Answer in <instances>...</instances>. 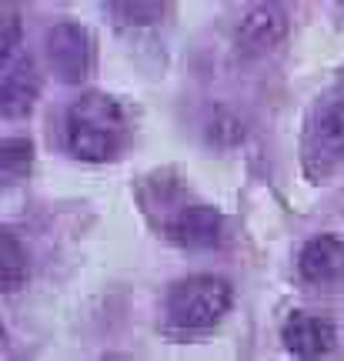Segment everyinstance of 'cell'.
<instances>
[{"mask_svg":"<svg viewBox=\"0 0 344 361\" xmlns=\"http://www.w3.org/2000/svg\"><path fill=\"white\" fill-rule=\"evenodd\" d=\"M344 164V101L314 107L305 130V168L311 178H328Z\"/></svg>","mask_w":344,"mask_h":361,"instance_id":"cell-3","label":"cell"},{"mask_svg":"<svg viewBox=\"0 0 344 361\" xmlns=\"http://www.w3.org/2000/svg\"><path fill=\"white\" fill-rule=\"evenodd\" d=\"M47 61L64 84H80L90 74V37L84 27L57 24L47 30Z\"/></svg>","mask_w":344,"mask_h":361,"instance_id":"cell-4","label":"cell"},{"mask_svg":"<svg viewBox=\"0 0 344 361\" xmlns=\"http://www.w3.org/2000/svg\"><path fill=\"white\" fill-rule=\"evenodd\" d=\"M40 78L27 54L4 57V80H0V107L7 117H24L37 101Z\"/></svg>","mask_w":344,"mask_h":361,"instance_id":"cell-7","label":"cell"},{"mask_svg":"<svg viewBox=\"0 0 344 361\" xmlns=\"http://www.w3.org/2000/svg\"><path fill=\"white\" fill-rule=\"evenodd\" d=\"M0 247H4V255H0V278H4V291H17V288L27 281V255H24V247L17 245V238H13L11 231H4Z\"/></svg>","mask_w":344,"mask_h":361,"instance_id":"cell-11","label":"cell"},{"mask_svg":"<svg viewBox=\"0 0 344 361\" xmlns=\"http://www.w3.org/2000/svg\"><path fill=\"white\" fill-rule=\"evenodd\" d=\"M297 268H301L305 281L318 284V288H328V291H338L344 284V241H338L331 234L311 238L301 247Z\"/></svg>","mask_w":344,"mask_h":361,"instance_id":"cell-5","label":"cell"},{"mask_svg":"<svg viewBox=\"0 0 344 361\" xmlns=\"http://www.w3.org/2000/svg\"><path fill=\"white\" fill-rule=\"evenodd\" d=\"M30 141L24 137H11V141H4V174L7 178H20L27 168H30Z\"/></svg>","mask_w":344,"mask_h":361,"instance_id":"cell-12","label":"cell"},{"mask_svg":"<svg viewBox=\"0 0 344 361\" xmlns=\"http://www.w3.org/2000/svg\"><path fill=\"white\" fill-rule=\"evenodd\" d=\"M124 114L107 94H84L67 111V147L80 161H107L124 144Z\"/></svg>","mask_w":344,"mask_h":361,"instance_id":"cell-1","label":"cell"},{"mask_svg":"<svg viewBox=\"0 0 344 361\" xmlns=\"http://www.w3.org/2000/svg\"><path fill=\"white\" fill-rule=\"evenodd\" d=\"M167 234L184 247H214L224 234V218L207 204L180 207L178 214L167 221Z\"/></svg>","mask_w":344,"mask_h":361,"instance_id":"cell-8","label":"cell"},{"mask_svg":"<svg viewBox=\"0 0 344 361\" xmlns=\"http://www.w3.org/2000/svg\"><path fill=\"white\" fill-rule=\"evenodd\" d=\"M121 27H151L164 17V0H104Z\"/></svg>","mask_w":344,"mask_h":361,"instance_id":"cell-10","label":"cell"},{"mask_svg":"<svg viewBox=\"0 0 344 361\" xmlns=\"http://www.w3.org/2000/svg\"><path fill=\"white\" fill-rule=\"evenodd\" d=\"M231 308V284L214 274H194L171 288L167 322L180 331H207Z\"/></svg>","mask_w":344,"mask_h":361,"instance_id":"cell-2","label":"cell"},{"mask_svg":"<svg viewBox=\"0 0 344 361\" xmlns=\"http://www.w3.org/2000/svg\"><path fill=\"white\" fill-rule=\"evenodd\" d=\"M288 34V11L281 4H257L241 17L238 27V47L241 54H264L278 47Z\"/></svg>","mask_w":344,"mask_h":361,"instance_id":"cell-6","label":"cell"},{"mask_svg":"<svg viewBox=\"0 0 344 361\" xmlns=\"http://www.w3.org/2000/svg\"><path fill=\"white\" fill-rule=\"evenodd\" d=\"M281 338H284V348L297 355V358H318V355H328L334 348L331 322L305 314V311H294L291 318L284 322Z\"/></svg>","mask_w":344,"mask_h":361,"instance_id":"cell-9","label":"cell"}]
</instances>
